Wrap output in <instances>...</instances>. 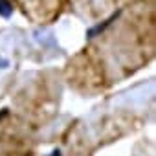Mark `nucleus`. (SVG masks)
Returning a JSON list of instances; mask_svg holds the SVG:
<instances>
[{
    "instance_id": "obj_1",
    "label": "nucleus",
    "mask_w": 156,
    "mask_h": 156,
    "mask_svg": "<svg viewBox=\"0 0 156 156\" xmlns=\"http://www.w3.org/2000/svg\"><path fill=\"white\" fill-rule=\"evenodd\" d=\"M119 15H121V9H119V11H116L114 15H110V17H108L107 20H103L101 24H98V26L90 28V30L87 31V37H88V39H94V37H98V35H99V33H103V31H105V30H107V28H108L112 22H114V20H118V17H119Z\"/></svg>"
},
{
    "instance_id": "obj_2",
    "label": "nucleus",
    "mask_w": 156,
    "mask_h": 156,
    "mask_svg": "<svg viewBox=\"0 0 156 156\" xmlns=\"http://www.w3.org/2000/svg\"><path fill=\"white\" fill-rule=\"evenodd\" d=\"M13 15V6L8 0H0V17L2 19H9Z\"/></svg>"
},
{
    "instance_id": "obj_3",
    "label": "nucleus",
    "mask_w": 156,
    "mask_h": 156,
    "mask_svg": "<svg viewBox=\"0 0 156 156\" xmlns=\"http://www.w3.org/2000/svg\"><path fill=\"white\" fill-rule=\"evenodd\" d=\"M0 68H2V70L9 68V61H8V59H4V57H0Z\"/></svg>"
},
{
    "instance_id": "obj_4",
    "label": "nucleus",
    "mask_w": 156,
    "mask_h": 156,
    "mask_svg": "<svg viewBox=\"0 0 156 156\" xmlns=\"http://www.w3.org/2000/svg\"><path fill=\"white\" fill-rule=\"evenodd\" d=\"M48 156H62V152H61V149H53Z\"/></svg>"
},
{
    "instance_id": "obj_5",
    "label": "nucleus",
    "mask_w": 156,
    "mask_h": 156,
    "mask_svg": "<svg viewBox=\"0 0 156 156\" xmlns=\"http://www.w3.org/2000/svg\"><path fill=\"white\" fill-rule=\"evenodd\" d=\"M6 114H8V108H4V110H2V112H0V119H2V118H4V116H6Z\"/></svg>"
}]
</instances>
